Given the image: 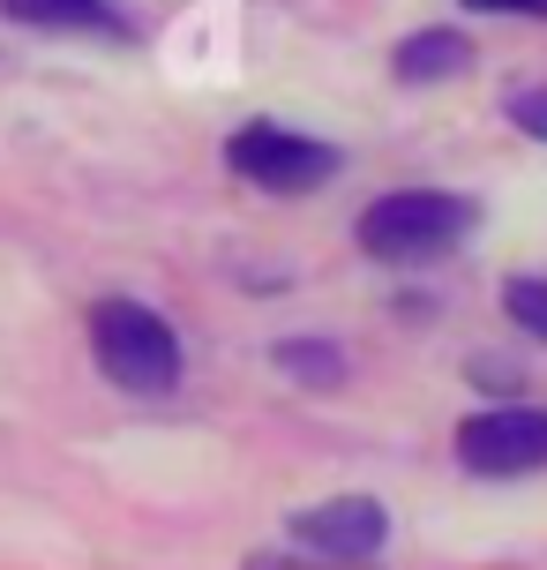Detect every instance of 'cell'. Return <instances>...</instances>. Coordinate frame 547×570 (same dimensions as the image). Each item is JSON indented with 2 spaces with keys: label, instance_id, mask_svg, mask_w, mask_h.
I'll list each match as a JSON object with an SVG mask.
<instances>
[{
  "label": "cell",
  "instance_id": "ba28073f",
  "mask_svg": "<svg viewBox=\"0 0 547 570\" xmlns=\"http://www.w3.org/2000/svg\"><path fill=\"white\" fill-rule=\"evenodd\" d=\"M270 368L286 375V383H300V391H338V383L352 375V361L330 338L300 331V338H278V345H270Z\"/></svg>",
  "mask_w": 547,
  "mask_h": 570
},
{
  "label": "cell",
  "instance_id": "7a4b0ae2",
  "mask_svg": "<svg viewBox=\"0 0 547 570\" xmlns=\"http://www.w3.org/2000/svg\"><path fill=\"white\" fill-rule=\"evenodd\" d=\"M90 361L98 375L128 391V399H173L180 375H188V353H180V331L143 301H98L90 308Z\"/></svg>",
  "mask_w": 547,
  "mask_h": 570
},
{
  "label": "cell",
  "instance_id": "3957f363",
  "mask_svg": "<svg viewBox=\"0 0 547 570\" xmlns=\"http://www.w3.org/2000/svg\"><path fill=\"white\" fill-rule=\"evenodd\" d=\"M226 173L232 180H248L262 196H316L330 188L338 173H346V150L322 136H300L286 120H248V128H232L226 136Z\"/></svg>",
  "mask_w": 547,
  "mask_h": 570
},
{
  "label": "cell",
  "instance_id": "7c38bea8",
  "mask_svg": "<svg viewBox=\"0 0 547 570\" xmlns=\"http://www.w3.org/2000/svg\"><path fill=\"white\" fill-rule=\"evenodd\" d=\"M473 383H480V391H503V399H518V391H525L510 361H473Z\"/></svg>",
  "mask_w": 547,
  "mask_h": 570
},
{
  "label": "cell",
  "instance_id": "30bf717a",
  "mask_svg": "<svg viewBox=\"0 0 547 570\" xmlns=\"http://www.w3.org/2000/svg\"><path fill=\"white\" fill-rule=\"evenodd\" d=\"M503 120H510L518 136L547 142V83H525V90H510V98H503Z\"/></svg>",
  "mask_w": 547,
  "mask_h": 570
},
{
  "label": "cell",
  "instance_id": "5b68a950",
  "mask_svg": "<svg viewBox=\"0 0 547 570\" xmlns=\"http://www.w3.org/2000/svg\"><path fill=\"white\" fill-rule=\"evenodd\" d=\"M292 548L308 556H330V563H375L390 548V511L375 495H330V503H308V511L286 518Z\"/></svg>",
  "mask_w": 547,
  "mask_h": 570
},
{
  "label": "cell",
  "instance_id": "8fae6325",
  "mask_svg": "<svg viewBox=\"0 0 547 570\" xmlns=\"http://www.w3.org/2000/svg\"><path fill=\"white\" fill-rule=\"evenodd\" d=\"M240 570H360V563H330V556H308L300 548V556H248Z\"/></svg>",
  "mask_w": 547,
  "mask_h": 570
},
{
  "label": "cell",
  "instance_id": "277c9868",
  "mask_svg": "<svg viewBox=\"0 0 547 570\" xmlns=\"http://www.w3.org/2000/svg\"><path fill=\"white\" fill-rule=\"evenodd\" d=\"M450 451L473 481H525V473H547V405H525V399H503V405H480L465 413Z\"/></svg>",
  "mask_w": 547,
  "mask_h": 570
},
{
  "label": "cell",
  "instance_id": "6da1fadb",
  "mask_svg": "<svg viewBox=\"0 0 547 570\" xmlns=\"http://www.w3.org/2000/svg\"><path fill=\"white\" fill-rule=\"evenodd\" d=\"M480 226V203L458 188H390L352 218V248L382 271H435Z\"/></svg>",
  "mask_w": 547,
  "mask_h": 570
},
{
  "label": "cell",
  "instance_id": "8992f818",
  "mask_svg": "<svg viewBox=\"0 0 547 570\" xmlns=\"http://www.w3.org/2000/svg\"><path fill=\"white\" fill-rule=\"evenodd\" d=\"M473 38L450 23L435 30H412V38H398V53H390V76H398L405 90H435V83H458V76H473Z\"/></svg>",
  "mask_w": 547,
  "mask_h": 570
},
{
  "label": "cell",
  "instance_id": "52a82bcc",
  "mask_svg": "<svg viewBox=\"0 0 547 570\" xmlns=\"http://www.w3.org/2000/svg\"><path fill=\"white\" fill-rule=\"evenodd\" d=\"M8 23L30 30H98V38H128V16L113 0H0Z\"/></svg>",
  "mask_w": 547,
  "mask_h": 570
},
{
  "label": "cell",
  "instance_id": "9c48e42d",
  "mask_svg": "<svg viewBox=\"0 0 547 570\" xmlns=\"http://www.w3.org/2000/svg\"><path fill=\"white\" fill-rule=\"evenodd\" d=\"M503 315L518 323L525 338L547 345V271H518V278L503 285Z\"/></svg>",
  "mask_w": 547,
  "mask_h": 570
},
{
  "label": "cell",
  "instance_id": "4fadbf2b",
  "mask_svg": "<svg viewBox=\"0 0 547 570\" xmlns=\"http://www.w3.org/2000/svg\"><path fill=\"white\" fill-rule=\"evenodd\" d=\"M458 8H473V16H533V23H547V0H458Z\"/></svg>",
  "mask_w": 547,
  "mask_h": 570
}]
</instances>
